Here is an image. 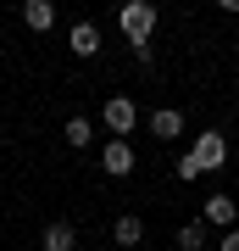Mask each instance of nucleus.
Listing matches in <instances>:
<instances>
[{
	"label": "nucleus",
	"mask_w": 239,
	"mask_h": 251,
	"mask_svg": "<svg viewBox=\"0 0 239 251\" xmlns=\"http://www.w3.org/2000/svg\"><path fill=\"white\" fill-rule=\"evenodd\" d=\"M62 134H67L72 151H84V145H89V117H67V128H62Z\"/></svg>",
	"instance_id": "obj_12"
},
{
	"label": "nucleus",
	"mask_w": 239,
	"mask_h": 251,
	"mask_svg": "<svg viewBox=\"0 0 239 251\" xmlns=\"http://www.w3.org/2000/svg\"><path fill=\"white\" fill-rule=\"evenodd\" d=\"M100 117H106V128H111L117 140H123V134H133V123H139V112H133V100H128V95H111Z\"/></svg>",
	"instance_id": "obj_3"
},
{
	"label": "nucleus",
	"mask_w": 239,
	"mask_h": 251,
	"mask_svg": "<svg viewBox=\"0 0 239 251\" xmlns=\"http://www.w3.org/2000/svg\"><path fill=\"white\" fill-rule=\"evenodd\" d=\"M67 45L78 50V56H100V28H95V23H78V28H72V39H67Z\"/></svg>",
	"instance_id": "obj_8"
},
{
	"label": "nucleus",
	"mask_w": 239,
	"mask_h": 251,
	"mask_svg": "<svg viewBox=\"0 0 239 251\" xmlns=\"http://www.w3.org/2000/svg\"><path fill=\"white\" fill-rule=\"evenodd\" d=\"M178 179H200V162H195V156H189V151H184V156H178Z\"/></svg>",
	"instance_id": "obj_13"
},
{
	"label": "nucleus",
	"mask_w": 239,
	"mask_h": 251,
	"mask_svg": "<svg viewBox=\"0 0 239 251\" xmlns=\"http://www.w3.org/2000/svg\"><path fill=\"white\" fill-rule=\"evenodd\" d=\"M44 251H78V229L62 224V218H56V224H44Z\"/></svg>",
	"instance_id": "obj_7"
},
{
	"label": "nucleus",
	"mask_w": 239,
	"mask_h": 251,
	"mask_svg": "<svg viewBox=\"0 0 239 251\" xmlns=\"http://www.w3.org/2000/svg\"><path fill=\"white\" fill-rule=\"evenodd\" d=\"M222 251H239V229H228V234H222Z\"/></svg>",
	"instance_id": "obj_14"
},
{
	"label": "nucleus",
	"mask_w": 239,
	"mask_h": 251,
	"mask_svg": "<svg viewBox=\"0 0 239 251\" xmlns=\"http://www.w3.org/2000/svg\"><path fill=\"white\" fill-rule=\"evenodd\" d=\"M234 218H239V206H234L228 196H212V201H206V224H222V234H228Z\"/></svg>",
	"instance_id": "obj_9"
},
{
	"label": "nucleus",
	"mask_w": 239,
	"mask_h": 251,
	"mask_svg": "<svg viewBox=\"0 0 239 251\" xmlns=\"http://www.w3.org/2000/svg\"><path fill=\"white\" fill-rule=\"evenodd\" d=\"M117 28L128 34V45H151V28H156V6L151 0H128L117 11Z\"/></svg>",
	"instance_id": "obj_1"
},
{
	"label": "nucleus",
	"mask_w": 239,
	"mask_h": 251,
	"mask_svg": "<svg viewBox=\"0 0 239 251\" xmlns=\"http://www.w3.org/2000/svg\"><path fill=\"white\" fill-rule=\"evenodd\" d=\"M111 240H117V246H139V240H145V224H139L133 212L117 218V224H111Z\"/></svg>",
	"instance_id": "obj_10"
},
{
	"label": "nucleus",
	"mask_w": 239,
	"mask_h": 251,
	"mask_svg": "<svg viewBox=\"0 0 239 251\" xmlns=\"http://www.w3.org/2000/svg\"><path fill=\"white\" fill-rule=\"evenodd\" d=\"M151 134H156V140H178V134H184V112H178V106L151 112Z\"/></svg>",
	"instance_id": "obj_5"
},
{
	"label": "nucleus",
	"mask_w": 239,
	"mask_h": 251,
	"mask_svg": "<svg viewBox=\"0 0 239 251\" xmlns=\"http://www.w3.org/2000/svg\"><path fill=\"white\" fill-rule=\"evenodd\" d=\"M189 156L200 162V173H206V168H222V162H228V140H222V128H206V134H195Z\"/></svg>",
	"instance_id": "obj_2"
},
{
	"label": "nucleus",
	"mask_w": 239,
	"mask_h": 251,
	"mask_svg": "<svg viewBox=\"0 0 239 251\" xmlns=\"http://www.w3.org/2000/svg\"><path fill=\"white\" fill-rule=\"evenodd\" d=\"M22 23L34 28V34H50V28H56V6H50V0H28V6H22Z\"/></svg>",
	"instance_id": "obj_6"
},
{
	"label": "nucleus",
	"mask_w": 239,
	"mask_h": 251,
	"mask_svg": "<svg viewBox=\"0 0 239 251\" xmlns=\"http://www.w3.org/2000/svg\"><path fill=\"white\" fill-rule=\"evenodd\" d=\"M178 251H206V224H184L178 229Z\"/></svg>",
	"instance_id": "obj_11"
},
{
	"label": "nucleus",
	"mask_w": 239,
	"mask_h": 251,
	"mask_svg": "<svg viewBox=\"0 0 239 251\" xmlns=\"http://www.w3.org/2000/svg\"><path fill=\"white\" fill-rule=\"evenodd\" d=\"M100 168H106L111 179H128V173H133V145H128V140H106V151H100Z\"/></svg>",
	"instance_id": "obj_4"
}]
</instances>
